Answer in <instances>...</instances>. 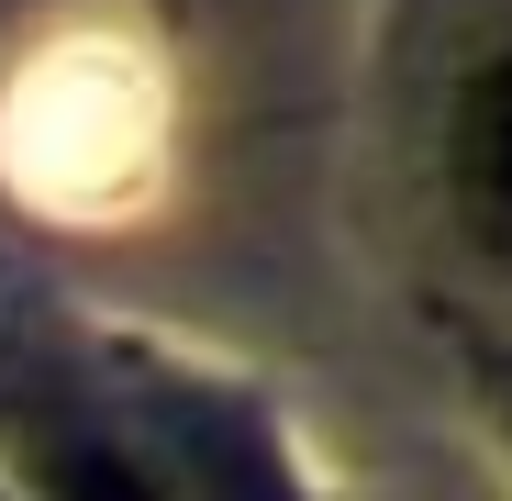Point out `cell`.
I'll return each instance as SVG.
<instances>
[{
	"mask_svg": "<svg viewBox=\"0 0 512 501\" xmlns=\"http://www.w3.org/2000/svg\"><path fill=\"white\" fill-rule=\"evenodd\" d=\"M457 212L490 257H512V56L479 67L457 101Z\"/></svg>",
	"mask_w": 512,
	"mask_h": 501,
	"instance_id": "cell-1",
	"label": "cell"
},
{
	"mask_svg": "<svg viewBox=\"0 0 512 501\" xmlns=\"http://www.w3.org/2000/svg\"><path fill=\"white\" fill-rule=\"evenodd\" d=\"M56 501H156V479L112 446H67L56 457Z\"/></svg>",
	"mask_w": 512,
	"mask_h": 501,
	"instance_id": "cell-2",
	"label": "cell"
},
{
	"mask_svg": "<svg viewBox=\"0 0 512 501\" xmlns=\"http://www.w3.org/2000/svg\"><path fill=\"white\" fill-rule=\"evenodd\" d=\"M212 501H290V490L256 468V457H234V446H223V457H212Z\"/></svg>",
	"mask_w": 512,
	"mask_h": 501,
	"instance_id": "cell-3",
	"label": "cell"
},
{
	"mask_svg": "<svg viewBox=\"0 0 512 501\" xmlns=\"http://www.w3.org/2000/svg\"><path fill=\"white\" fill-rule=\"evenodd\" d=\"M501 390H512V368H501Z\"/></svg>",
	"mask_w": 512,
	"mask_h": 501,
	"instance_id": "cell-4",
	"label": "cell"
}]
</instances>
